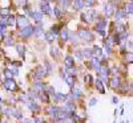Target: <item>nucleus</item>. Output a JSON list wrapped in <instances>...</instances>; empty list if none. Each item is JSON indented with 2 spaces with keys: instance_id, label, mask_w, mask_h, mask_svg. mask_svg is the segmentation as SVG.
Masks as SVG:
<instances>
[{
  "instance_id": "nucleus-47",
  "label": "nucleus",
  "mask_w": 133,
  "mask_h": 123,
  "mask_svg": "<svg viewBox=\"0 0 133 123\" xmlns=\"http://www.w3.org/2000/svg\"><path fill=\"white\" fill-rule=\"evenodd\" d=\"M75 57H76L77 60H84L83 56H81V50H77V52L75 53Z\"/></svg>"
},
{
  "instance_id": "nucleus-19",
  "label": "nucleus",
  "mask_w": 133,
  "mask_h": 123,
  "mask_svg": "<svg viewBox=\"0 0 133 123\" xmlns=\"http://www.w3.org/2000/svg\"><path fill=\"white\" fill-rule=\"evenodd\" d=\"M11 117L21 120L23 119V113H21V110H19V109H11Z\"/></svg>"
},
{
  "instance_id": "nucleus-3",
  "label": "nucleus",
  "mask_w": 133,
  "mask_h": 123,
  "mask_svg": "<svg viewBox=\"0 0 133 123\" xmlns=\"http://www.w3.org/2000/svg\"><path fill=\"white\" fill-rule=\"evenodd\" d=\"M96 17H97V11H95V9H89L88 12L81 13V19L85 23H93L96 20Z\"/></svg>"
},
{
  "instance_id": "nucleus-23",
  "label": "nucleus",
  "mask_w": 133,
  "mask_h": 123,
  "mask_svg": "<svg viewBox=\"0 0 133 123\" xmlns=\"http://www.w3.org/2000/svg\"><path fill=\"white\" fill-rule=\"evenodd\" d=\"M60 37H61V40H63V42H65V41H68L69 40V30L68 29H61L60 30Z\"/></svg>"
},
{
  "instance_id": "nucleus-33",
  "label": "nucleus",
  "mask_w": 133,
  "mask_h": 123,
  "mask_svg": "<svg viewBox=\"0 0 133 123\" xmlns=\"http://www.w3.org/2000/svg\"><path fill=\"white\" fill-rule=\"evenodd\" d=\"M19 101H20V102H23V103H27L29 101V97L27 95V93H21L19 95Z\"/></svg>"
},
{
  "instance_id": "nucleus-25",
  "label": "nucleus",
  "mask_w": 133,
  "mask_h": 123,
  "mask_svg": "<svg viewBox=\"0 0 133 123\" xmlns=\"http://www.w3.org/2000/svg\"><path fill=\"white\" fill-rule=\"evenodd\" d=\"M49 54H51V57L57 58V57H59V54H60L59 48H56V47H51V48H49Z\"/></svg>"
},
{
  "instance_id": "nucleus-18",
  "label": "nucleus",
  "mask_w": 133,
  "mask_h": 123,
  "mask_svg": "<svg viewBox=\"0 0 133 123\" xmlns=\"http://www.w3.org/2000/svg\"><path fill=\"white\" fill-rule=\"evenodd\" d=\"M64 66H65V69L75 68V58L72 57V56H66V57L64 58Z\"/></svg>"
},
{
  "instance_id": "nucleus-24",
  "label": "nucleus",
  "mask_w": 133,
  "mask_h": 123,
  "mask_svg": "<svg viewBox=\"0 0 133 123\" xmlns=\"http://www.w3.org/2000/svg\"><path fill=\"white\" fill-rule=\"evenodd\" d=\"M93 81H95V78H93L91 74H84V83H85V85L93 86Z\"/></svg>"
},
{
  "instance_id": "nucleus-57",
  "label": "nucleus",
  "mask_w": 133,
  "mask_h": 123,
  "mask_svg": "<svg viewBox=\"0 0 133 123\" xmlns=\"http://www.w3.org/2000/svg\"><path fill=\"white\" fill-rule=\"evenodd\" d=\"M0 123H2V120H0Z\"/></svg>"
},
{
  "instance_id": "nucleus-35",
  "label": "nucleus",
  "mask_w": 133,
  "mask_h": 123,
  "mask_svg": "<svg viewBox=\"0 0 133 123\" xmlns=\"http://www.w3.org/2000/svg\"><path fill=\"white\" fill-rule=\"evenodd\" d=\"M81 56H83V58H84V57L91 58V57H92V54H91V49H81Z\"/></svg>"
},
{
  "instance_id": "nucleus-16",
  "label": "nucleus",
  "mask_w": 133,
  "mask_h": 123,
  "mask_svg": "<svg viewBox=\"0 0 133 123\" xmlns=\"http://www.w3.org/2000/svg\"><path fill=\"white\" fill-rule=\"evenodd\" d=\"M40 12L43 15H52V8H51L48 2H44L40 4Z\"/></svg>"
},
{
  "instance_id": "nucleus-46",
  "label": "nucleus",
  "mask_w": 133,
  "mask_h": 123,
  "mask_svg": "<svg viewBox=\"0 0 133 123\" xmlns=\"http://www.w3.org/2000/svg\"><path fill=\"white\" fill-rule=\"evenodd\" d=\"M9 70H11V73H12V75H14V77L19 75V69H17V68H11Z\"/></svg>"
},
{
  "instance_id": "nucleus-5",
  "label": "nucleus",
  "mask_w": 133,
  "mask_h": 123,
  "mask_svg": "<svg viewBox=\"0 0 133 123\" xmlns=\"http://www.w3.org/2000/svg\"><path fill=\"white\" fill-rule=\"evenodd\" d=\"M61 78L65 81V83L68 85V87L73 89V86H75V83H76V75L68 74L66 72H61Z\"/></svg>"
},
{
  "instance_id": "nucleus-34",
  "label": "nucleus",
  "mask_w": 133,
  "mask_h": 123,
  "mask_svg": "<svg viewBox=\"0 0 133 123\" xmlns=\"http://www.w3.org/2000/svg\"><path fill=\"white\" fill-rule=\"evenodd\" d=\"M83 3H84V7H95L96 5V0H83Z\"/></svg>"
},
{
  "instance_id": "nucleus-22",
  "label": "nucleus",
  "mask_w": 133,
  "mask_h": 123,
  "mask_svg": "<svg viewBox=\"0 0 133 123\" xmlns=\"http://www.w3.org/2000/svg\"><path fill=\"white\" fill-rule=\"evenodd\" d=\"M91 54H92V57H100V56L103 54V50H101V48L100 47H93L92 49H91Z\"/></svg>"
},
{
  "instance_id": "nucleus-48",
  "label": "nucleus",
  "mask_w": 133,
  "mask_h": 123,
  "mask_svg": "<svg viewBox=\"0 0 133 123\" xmlns=\"http://www.w3.org/2000/svg\"><path fill=\"white\" fill-rule=\"evenodd\" d=\"M96 103H97V99H96V98H92V99H91V102H89V106H91V107H93Z\"/></svg>"
},
{
  "instance_id": "nucleus-54",
  "label": "nucleus",
  "mask_w": 133,
  "mask_h": 123,
  "mask_svg": "<svg viewBox=\"0 0 133 123\" xmlns=\"http://www.w3.org/2000/svg\"><path fill=\"white\" fill-rule=\"evenodd\" d=\"M2 102H3V98H2V97H0V103H2Z\"/></svg>"
},
{
  "instance_id": "nucleus-27",
  "label": "nucleus",
  "mask_w": 133,
  "mask_h": 123,
  "mask_svg": "<svg viewBox=\"0 0 133 123\" xmlns=\"http://www.w3.org/2000/svg\"><path fill=\"white\" fill-rule=\"evenodd\" d=\"M44 37H45V40H47L48 42H53L55 40H56V36H55V35H53V33H52L51 30L44 33Z\"/></svg>"
},
{
  "instance_id": "nucleus-44",
  "label": "nucleus",
  "mask_w": 133,
  "mask_h": 123,
  "mask_svg": "<svg viewBox=\"0 0 133 123\" xmlns=\"http://www.w3.org/2000/svg\"><path fill=\"white\" fill-rule=\"evenodd\" d=\"M69 39H71V41H72L73 44H76V45L79 44V37H77V36H75V35H71V33H69Z\"/></svg>"
},
{
  "instance_id": "nucleus-1",
  "label": "nucleus",
  "mask_w": 133,
  "mask_h": 123,
  "mask_svg": "<svg viewBox=\"0 0 133 123\" xmlns=\"http://www.w3.org/2000/svg\"><path fill=\"white\" fill-rule=\"evenodd\" d=\"M3 86H4L5 90L9 91V93H16V91H19V86H17V83H16V81L14 80V78L4 80V81H3Z\"/></svg>"
},
{
  "instance_id": "nucleus-30",
  "label": "nucleus",
  "mask_w": 133,
  "mask_h": 123,
  "mask_svg": "<svg viewBox=\"0 0 133 123\" xmlns=\"http://www.w3.org/2000/svg\"><path fill=\"white\" fill-rule=\"evenodd\" d=\"M27 95L29 97V99H35V98H39V93L36 91V90H33V89L31 87L29 90H28V93H27Z\"/></svg>"
},
{
  "instance_id": "nucleus-6",
  "label": "nucleus",
  "mask_w": 133,
  "mask_h": 123,
  "mask_svg": "<svg viewBox=\"0 0 133 123\" xmlns=\"http://www.w3.org/2000/svg\"><path fill=\"white\" fill-rule=\"evenodd\" d=\"M33 33H35V27H33V25H28V27H25L23 29H20L19 36L23 37V39H29V37L33 36Z\"/></svg>"
},
{
  "instance_id": "nucleus-13",
  "label": "nucleus",
  "mask_w": 133,
  "mask_h": 123,
  "mask_svg": "<svg viewBox=\"0 0 133 123\" xmlns=\"http://www.w3.org/2000/svg\"><path fill=\"white\" fill-rule=\"evenodd\" d=\"M45 87H47V85L44 83L41 80H36L35 82H33V85H32V89H33V90H36L37 93L44 91V90H45Z\"/></svg>"
},
{
  "instance_id": "nucleus-58",
  "label": "nucleus",
  "mask_w": 133,
  "mask_h": 123,
  "mask_svg": "<svg viewBox=\"0 0 133 123\" xmlns=\"http://www.w3.org/2000/svg\"><path fill=\"white\" fill-rule=\"evenodd\" d=\"M4 123H7V122H4Z\"/></svg>"
},
{
  "instance_id": "nucleus-42",
  "label": "nucleus",
  "mask_w": 133,
  "mask_h": 123,
  "mask_svg": "<svg viewBox=\"0 0 133 123\" xmlns=\"http://www.w3.org/2000/svg\"><path fill=\"white\" fill-rule=\"evenodd\" d=\"M51 32L53 33L55 36L59 35V33H60V28H59V25H53V27H52V29H51Z\"/></svg>"
},
{
  "instance_id": "nucleus-12",
  "label": "nucleus",
  "mask_w": 133,
  "mask_h": 123,
  "mask_svg": "<svg viewBox=\"0 0 133 123\" xmlns=\"http://www.w3.org/2000/svg\"><path fill=\"white\" fill-rule=\"evenodd\" d=\"M47 75H48V73H47L45 69H44V66L43 65L37 66L36 70H35V78H36V80H43V78L47 77Z\"/></svg>"
},
{
  "instance_id": "nucleus-39",
  "label": "nucleus",
  "mask_w": 133,
  "mask_h": 123,
  "mask_svg": "<svg viewBox=\"0 0 133 123\" xmlns=\"http://www.w3.org/2000/svg\"><path fill=\"white\" fill-rule=\"evenodd\" d=\"M8 15H11V12H9V9H8V8H0V16L7 17Z\"/></svg>"
},
{
  "instance_id": "nucleus-2",
  "label": "nucleus",
  "mask_w": 133,
  "mask_h": 123,
  "mask_svg": "<svg viewBox=\"0 0 133 123\" xmlns=\"http://www.w3.org/2000/svg\"><path fill=\"white\" fill-rule=\"evenodd\" d=\"M77 37L81 39L85 42H91V41H93V33L91 30H88V29H79Z\"/></svg>"
},
{
  "instance_id": "nucleus-14",
  "label": "nucleus",
  "mask_w": 133,
  "mask_h": 123,
  "mask_svg": "<svg viewBox=\"0 0 133 123\" xmlns=\"http://www.w3.org/2000/svg\"><path fill=\"white\" fill-rule=\"evenodd\" d=\"M52 98H53L55 103H60V102H65V101L68 99V94H63V93H57L56 91L52 95Z\"/></svg>"
},
{
  "instance_id": "nucleus-50",
  "label": "nucleus",
  "mask_w": 133,
  "mask_h": 123,
  "mask_svg": "<svg viewBox=\"0 0 133 123\" xmlns=\"http://www.w3.org/2000/svg\"><path fill=\"white\" fill-rule=\"evenodd\" d=\"M32 122H33V123H41V119H40V118H33Z\"/></svg>"
},
{
  "instance_id": "nucleus-41",
  "label": "nucleus",
  "mask_w": 133,
  "mask_h": 123,
  "mask_svg": "<svg viewBox=\"0 0 133 123\" xmlns=\"http://www.w3.org/2000/svg\"><path fill=\"white\" fill-rule=\"evenodd\" d=\"M125 12H127V15H132V2H129L125 5Z\"/></svg>"
},
{
  "instance_id": "nucleus-15",
  "label": "nucleus",
  "mask_w": 133,
  "mask_h": 123,
  "mask_svg": "<svg viewBox=\"0 0 133 123\" xmlns=\"http://www.w3.org/2000/svg\"><path fill=\"white\" fill-rule=\"evenodd\" d=\"M93 86L96 87V90L100 93V94H105V85L103 81H100L98 78H96V80L93 81Z\"/></svg>"
},
{
  "instance_id": "nucleus-37",
  "label": "nucleus",
  "mask_w": 133,
  "mask_h": 123,
  "mask_svg": "<svg viewBox=\"0 0 133 123\" xmlns=\"http://www.w3.org/2000/svg\"><path fill=\"white\" fill-rule=\"evenodd\" d=\"M116 32H117V35H120V33H123V32H127V30H125V25H123L121 23H118L117 27H116Z\"/></svg>"
},
{
  "instance_id": "nucleus-29",
  "label": "nucleus",
  "mask_w": 133,
  "mask_h": 123,
  "mask_svg": "<svg viewBox=\"0 0 133 123\" xmlns=\"http://www.w3.org/2000/svg\"><path fill=\"white\" fill-rule=\"evenodd\" d=\"M16 50H17V53L21 58L25 57V47L24 45H16Z\"/></svg>"
},
{
  "instance_id": "nucleus-45",
  "label": "nucleus",
  "mask_w": 133,
  "mask_h": 123,
  "mask_svg": "<svg viewBox=\"0 0 133 123\" xmlns=\"http://www.w3.org/2000/svg\"><path fill=\"white\" fill-rule=\"evenodd\" d=\"M132 58H133V56H132V52L127 53V56H125V61H127V62H129V64H132Z\"/></svg>"
},
{
  "instance_id": "nucleus-7",
  "label": "nucleus",
  "mask_w": 133,
  "mask_h": 123,
  "mask_svg": "<svg viewBox=\"0 0 133 123\" xmlns=\"http://www.w3.org/2000/svg\"><path fill=\"white\" fill-rule=\"evenodd\" d=\"M60 110H61V107H59V106H48L45 109V114L49 115V117H52L53 119H56L59 117Z\"/></svg>"
},
{
  "instance_id": "nucleus-40",
  "label": "nucleus",
  "mask_w": 133,
  "mask_h": 123,
  "mask_svg": "<svg viewBox=\"0 0 133 123\" xmlns=\"http://www.w3.org/2000/svg\"><path fill=\"white\" fill-rule=\"evenodd\" d=\"M4 42H5V45H14L15 44V40L12 39V37H5V40H4Z\"/></svg>"
},
{
  "instance_id": "nucleus-17",
  "label": "nucleus",
  "mask_w": 133,
  "mask_h": 123,
  "mask_svg": "<svg viewBox=\"0 0 133 123\" xmlns=\"http://www.w3.org/2000/svg\"><path fill=\"white\" fill-rule=\"evenodd\" d=\"M104 11H105L107 17H112V16H113V13H115V11H116V7H115V4H113V3H109V4H107V5H105Z\"/></svg>"
},
{
  "instance_id": "nucleus-20",
  "label": "nucleus",
  "mask_w": 133,
  "mask_h": 123,
  "mask_svg": "<svg viewBox=\"0 0 133 123\" xmlns=\"http://www.w3.org/2000/svg\"><path fill=\"white\" fill-rule=\"evenodd\" d=\"M39 98H40L41 102H44V103H47V105H49V103H51V97H49L45 91L39 93Z\"/></svg>"
},
{
  "instance_id": "nucleus-52",
  "label": "nucleus",
  "mask_w": 133,
  "mask_h": 123,
  "mask_svg": "<svg viewBox=\"0 0 133 123\" xmlns=\"http://www.w3.org/2000/svg\"><path fill=\"white\" fill-rule=\"evenodd\" d=\"M65 122H66V123H73V122H72L71 119H68V120H65Z\"/></svg>"
},
{
  "instance_id": "nucleus-53",
  "label": "nucleus",
  "mask_w": 133,
  "mask_h": 123,
  "mask_svg": "<svg viewBox=\"0 0 133 123\" xmlns=\"http://www.w3.org/2000/svg\"><path fill=\"white\" fill-rule=\"evenodd\" d=\"M2 110H3V107H2V103H0V113H2Z\"/></svg>"
},
{
  "instance_id": "nucleus-26",
  "label": "nucleus",
  "mask_w": 133,
  "mask_h": 123,
  "mask_svg": "<svg viewBox=\"0 0 133 123\" xmlns=\"http://www.w3.org/2000/svg\"><path fill=\"white\" fill-rule=\"evenodd\" d=\"M83 7H84L83 0H75V2H73V9L75 11H81Z\"/></svg>"
},
{
  "instance_id": "nucleus-38",
  "label": "nucleus",
  "mask_w": 133,
  "mask_h": 123,
  "mask_svg": "<svg viewBox=\"0 0 133 123\" xmlns=\"http://www.w3.org/2000/svg\"><path fill=\"white\" fill-rule=\"evenodd\" d=\"M32 19H35L36 21H41L43 13H41V12H33V13H32Z\"/></svg>"
},
{
  "instance_id": "nucleus-51",
  "label": "nucleus",
  "mask_w": 133,
  "mask_h": 123,
  "mask_svg": "<svg viewBox=\"0 0 133 123\" xmlns=\"http://www.w3.org/2000/svg\"><path fill=\"white\" fill-rule=\"evenodd\" d=\"M53 123H64V120H61V119L56 118V119H55V122H53Z\"/></svg>"
},
{
  "instance_id": "nucleus-36",
  "label": "nucleus",
  "mask_w": 133,
  "mask_h": 123,
  "mask_svg": "<svg viewBox=\"0 0 133 123\" xmlns=\"http://www.w3.org/2000/svg\"><path fill=\"white\" fill-rule=\"evenodd\" d=\"M44 69L47 70V73H48V74L53 70V68H52V65H51V62H49V61H44Z\"/></svg>"
},
{
  "instance_id": "nucleus-55",
  "label": "nucleus",
  "mask_w": 133,
  "mask_h": 123,
  "mask_svg": "<svg viewBox=\"0 0 133 123\" xmlns=\"http://www.w3.org/2000/svg\"><path fill=\"white\" fill-rule=\"evenodd\" d=\"M41 123H48V122H45V120H41Z\"/></svg>"
},
{
  "instance_id": "nucleus-28",
  "label": "nucleus",
  "mask_w": 133,
  "mask_h": 123,
  "mask_svg": "<svg viewBox=\"0 0 133 123\" xmlns=\"http://www.w3.org/2000/svg\"><path fill=\"white\" fill-rule=\"evenodd\" d=\"M16 24V17L14 15H8L7 16V27H12Z\"/></svg>"
},
{
  "instance_id": "nucleus-43",
  "label": "nucleus",
  "mask_w": 133,
  "mask_h": 123,
  "mask_svg": "<svg viewBox=\"0 0 133 123\" xmlns=\"http://www.w3.org/2000/svg\"><path fill=\"white\" fill-rule=\"evenodd\" d=\"M4 75H5V80H8V78H14V75H12V73H11V70L9 69H4Z\"/></svg>"
},
{
  "instance_id": "nucleus-31",
  "label": "nucleus",
  "mask_w": 133,
  "mask_h": 123,
  "mask_svg": "<svg viewBox=\"0 0 133 123\" xmlns=\"http://www.w3.org/2000/svg\"><path fill=\"white\" fill-rule=\"evenodd\" d=\"M59 2V7H61V8H68L69 5H71V3H72V0H57Z\"/></svg>"
},
{
  "instance_id": "nucleus-21",
  "label": "nucleus",
  "mask_w": 133,
  "mask_h": 123,
  "mask_svg": "<svg viewBox=\"0 0 133 123\" xmlns=\"http://www.w3.org/2000/svg\"><path fill=\"white\" fill-rule=\"evenodd\" d=\"M116 12V19L117 20H123V19H125L128 15H127V12H125V9H123V8H117V11H115Z\"/></svg>"
},
{
  "instance_id": "nucleus-56",
  "label": "nucleus",
  "mask_w": 133,
  "mask_h": 123,
  "mask_svg": "<svg viewBox=\"0 0 133 123\" xmlns=\"http://www.w3.org/2000/svg\"><path fill=\"white\" fill-rule=\"evenodd\" d=\"M48 2H53V0H48Z\"/></svg>"
},
{
  "instance_id": "nucleus-11",
  "label": "nucleus",
  "mask_w": 133,
  "mask_h": 123,
  "mask_svg": "<svg viewBox=\"0 0 133 123\" xmlns=\"http://www.w3.org/2000/svg\"><path fill=\"white\" fill-rule=\"evenodd\" d=\"M63 110H65L66 113H75L76 111V109H77V106H76V103L73 102V101H65V103H64V107H61Z\"/></svg>"
},
{
  "instance_id": "nucleus-9",
  "label": "nucleus",
  "mask_w": 133,
  "mask_h": 123,
  "mask_svg": "<svg viewBox=\"0 0 133 123\" xmlns=\"http://www.w3.org/2000/svg\"><path fill=\"white\" fill-rule=\"evenodd\" d=\"M16 25H17L20 29H23V28L28 27V25H29L28 17H27V16H24V15H20V16H17V17H16Z\"/></svg>"
},
{
  "instance_id": "nucleus-8",
  "label": "nucleus",
  "mask_w": 133,
  "mask_h": 123,
  "mask_svg": "<svg viewBox=\"0 0 133 123\" xmlns=\"http://www.w3.org/2000/svg\"><path fill=\"white\" fill-rule=\"evenodd\" d=\"M121 77L120 75H113L112 78H110L109 80V86H110V89H112V90H117V89L120 87V85H121Z\"/></svg>"
},
{
  "instance_id": "nucleus-49",
  "label": "nucleus",
  "mask_w": 133,
  "mask_h": 123,
  "mask_svg": "<svg viewBox=\"0 0 133 123\" xmlns=\"http://www.w3.org/2000/svg\"><path fill=\"white\" fill-rule=\"evenodd\" d=\"M112 103H113V105H117V103H118V98H117V97H113V98H112Z\"/></svg>"
},
{
  "instance_id": "nucleus-4",
  "label": "nucleus",
  "mask_w": 133,
  "mask_h": 123,
  "mask_svg": "<svg viewBox=\"0 0 133 123\" xmlns=\"http://www.w3.org/2000/svg\"><path fill=\"white\" fill-rule=\"evenodd\" d=\"M107 24H108L107 19H100V20L97 21V23H96V25H95V29H96V32H97V33H100L101 36H105Z\"/></svg>"
},
{
  "instance_id": "nucleus-10",
  "label": "nucleus",
  "mask_w": 133,
  "mask_h": 123,
  "mask_svg": "<svg viewBox=\"0 0 133 123\" xmlns=\"http://www.w3.org/2000/svg\"><path fill=\"white\" fill-rule=\"evenodd\" d=\"M27 107L32 111V113H40V111H41V107H40V105L36 102V101L35 99H29L28 101V102H27Z\"/></svg>"
},
{
  "instance_id": "nucleus-32",
  "label": "nucleus",
  "mask_w": 133,
  "mask_h": 123,
  "mask_svg": "<svg viewBox=\"0 0 133 123\" xmlns=\"http://www.w3.org/2000/svg\"><path fill=\"white\" fill-rule=\"evenodd\" d=\"M53 13H55V16H56V19H61L63 17V11L59 7H55L53 8Z\"/></svg>"
}]
</instances>
